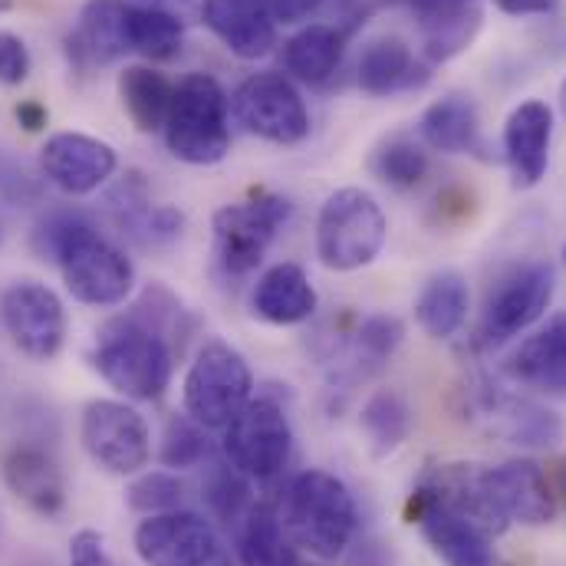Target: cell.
<instances>
[{"label": "cell", "mask_w": 566, "mask_h": 566, "mask_svg": "<svg viewBox=\"0 0 566 566\" xmlns=\"http://www.w3.org/2000/svg\"><path fill=\"white\" fill-rule=\"evenodd\" d=\"M33 248L60 264L66 290L90 306H119L136 283L133 261L80 211H56L33 231Z\"/></svg>", "instance_id": "6da1fadb"}, {"label": "cell", "mask_w": 566, "mask_h": 566, "mask_svg": "<svg viewBox=\"0 0 566 566\" xmlns=\"http://www.w3.org/2000/svg\"><path fill=\"white\" fill-rule=\"evenodd\" d=\"M90 359L93 369L126 399L155 402L171 382L175 343L129 310L103 323Z\"/></svg>", "instance_id": "7a4b0ae2"}, {"label": "cell", "mask_w": 566, "mask_h": 566, "mask_svg": "<svg viewBox=\"0 0 566 566\" xmlns=\"http://www.w3.org/2000/svg\"><path fill=\"white\" fill-rule=\"evenodd\" d=\"M281 521L290 541L319 560H336L356 537V497L329 471L310 468L296 474L283 494Z\"/></svg>", "instance_id": "3957f363"}, {"label": "cell", "mask_w": 566, "mask_h": 566, "mask_svg": "<svg viewBox=\"0 0 566 566\" xmlns=\"http://www.w3.org/2000/svg\"><path fill=\"white\" fill-rule=\"evenodd\" d=\"M165 145L178 161L218 165L231 151V99L208 73H191L175 86L165 119Z\"/></svg>", "instance_id": "277c9868"}, {"label": "cell", "mask_w": 566, "mask_h": 566, "mask_svg": "<svg viewBox=\"0 0 566 566\" xmlns=\"http://www.w3.org/2000/svg\"><path fill=\"white\" fill-rule=\"evenodd\" d=\"M389 238V221L382 205L363 188L333 191L316 218V254L329 271L369 268Z\"/></svg>", "instance_id": "5b68a950"}, {"label": "cell", "mask_w": 566, "mask_h": 566, "mask_svg": "<svg viewBox=\"0 0 566 566\" xmlns=\"http://www.w3.org/2000/svg\"><path fill=\"white\" fill-rule=\"evenodd\" d=\"M248 359L224 339H208L185 376V412L205 428H228L251 402Z\"/></svg>", "instance_id": "8992f818"}, {"label": "cell", "mask_w": 566, "mask_h": 566, "mask_svg": "<svg viewBox=\"0 0 566 566\" xmlns=\"http://www.w3.org/2000/svg\"><path fill=\"white\" fill-rule=\"evenodd\" d=\"M290 201L274 191H261L248 201L224 205L214 211V258L228 277H244L258 271L277 231L290 218Z\"/></svg>", "instance_id": "52a82bcc"}, {"label": "cell", "mask_w": 566, "mask_h": 566, "mask_svg": "<svg viewBox=\"0 0 566 566\" xmlns=\"http://www.w3.org/2000/svg\"><path fill=\"white\" fill-rule=\"evenodd\" d=\"M290 448H293V428L274 399L261 396L251 399L234 422L224 428V441L221 451L224 458L248 478L268 481L274 474H281L290 461Z\"/></svg>", "instance_id": "ba28073f"}, {"label": "cell", "mask_w": 566, "mask_h": 566, "mask_svg": "<svg viewBox=\"0 0 566 566\" xmlns=\"http://www.w3.org/2000/svg\"><path fill=\"white\" fill-rule=\"evenodd\" d=\"M234 119L258 139L274 145H296L310 136V113L290 76L254 73L248 76L231 99Z\"/></svg>", "instance_id": "9c48e42d"}, {"label": "cell", "mask_w": 566, "mask_h": 566, "mask_svg": "<svg viewBox=\"0 0 566 566\" xmlns=\"http://www.w3.org/2000/svg\"><path fill=\"white\" fill-rule=\"evenodd\" d=\"M551 300H554V268L547 261H527L514 268L488 296L478 326V343L501 346L514 339L547 313Z\"/></svg>", "instance_id": "30bf717a"}, {"label": "cell", "mask_w": 566, "mask_h": 566, "mask_svg": "<svg viewBox=\"0 0 566 566\" xmlns=\"http://www.w3.org/2000/svg\"><path fill=\"white\" fill-rule=\"evenodd\" d=\"M80 438L86 454L109 474H139L151 458L148 424L126 402L99 399L83 412Z\"/></svg>", "instance_id": "8fae6325"}, {"label": "cell", "mask_w": 566, "mask_h": 566, "mask_svg": "<svg viewBox=\"0 0 566 566\" xmlns=\"http://www.w3.org/2000/svg\"><path fill=\"white\" fill-rule=\"evenodd\" d=\"M0 319L13 339V346L30 359H53L63 349L66 313L60 296L36 281L10 283L0 293Z\"/></svg>", "instance_id": "7c38bea8"}, {"label": "cell", "mask_w": 566, "mask_h": 566, "mask_svg": "<svg viewBox=\"0 0 566 566\" xmlns=\"http://www.w3.org/2000/svg\"><path fill=\"white\" fill-rule=\"evenodd\" d=\"M136 554L145 566H205L218 554V534L195 511L151 514L136 527Z\"/></svg>", "instance_id": "4fadbf2b"}, {"label": "cell", "mask_w": 566, "mask_h": 566, "mask_svg": "<svg viewBox=\"0 0 566 566\" xmlns=\"http://www.w3.org/2000/svg\"><path fill=\"white\" fill-rule=\"evenodd\" d=\"M0 474L10 494L36 514L56 517L66 507V478L46 444L33 438L10 441L0 454Z\"/></svg>", "instance_id": "5bb4252c"}, {"label": "cell", "mask_w": 566, "mask_h": 566, "mask_svg": "<svg viewBox=\"0 0 566 566\" xmlns=\"http://www.w3.org/2000/svg\"><path fill=\"white\" fill-rule=\"evenodd\" d=\"M409 517H412V524H419L428 547L444 566H497L491 534H484L464 514L431 501L419 488L412 491Z\"/></svg>", "instance_id": "9a60e30c"}, {"label": "cell", "mask_w": 566, "mask_h": 566, "mask_svg": "<svg viewBox=\"0 0 566 566\" xmlns=\"http://www.w3.org/2000/svg\"><path fill=\"white\" fill-rule=\"evenodd\" d=\"M116 165L119 158L109 142L83 133H56L40 148L43 175L66 195H90L103 188L113 178Z\"/></svg>", "instance_id": "2e32d148"}, {"label": "cell", "mask_w": 566, "mask_h": 566, "mask_svg": "<svg viewBox=\"0 0 566 566\" xmlns=\"http://www.w3.org/2000/svg\"><path fill=\"white\" fill-rule=\"evenodd\" d=\"M484 481H488L491 501L507 517V524L521 521L527 527H541L557 517V501H554L551 481L537 461L517 458V461L484 468Z\"/></svg>", "instance_id": "e0dca14e"}, {"label": "cell", "mask_w": 566, "mask_h": 566, "mask_svg": "<svg viewBox=\"0 0 566 566\" xmlns=\"http://www.w3.org/2000/svg\"><path fill=\"white\" fill-rule=\"evenodd\" d=\"M468 416L488 422L491 431L524 448H551L564 438V422L551 409H541L527 399H514L494 389L471 392Z\"/></svg>", "instance_id": "ac0fdd59"}, {"label": "cell", "mask_w": 566, "mask_h": 566, "mask_svg": "<svg viewBox=\"0 0 566 566\" xmlns=\"http://www.w3.org/2000/svg\"><path fill=\"white\" fill-rule=\"evenodd\" d=\"M554 142V113L544 99L521 103L504 123V158L514 188H534L547 175Z\"/></svg>", "instance_id": "d6986e66"}, {"label": "cell", "mask_w": 566, "mask_h": 566, "mask_svg": "<svg viewBox=\"0 0 566 566\" xmlns=\"http://www.w3.org/2000/svg\"><path fill=\"white\" fill-rule=\"evenodd\" d=\"M129 53L126 36V3L123 0H90L80 10L76 27L66 36V56L80 73L116 63Z\"/></svg>", "instance_id": "ffe728a7"}, {"label": "cell", "mask_w": 566, "mask_h": 566, "mask_svg": "<svg viewBox=\"0 0 566 566\" xmlns=\"http://www.w3.org/2000/svg\"><path fill=\"white\" fill-rule=\"evenodd\" d=\"M201 23L238 60H261L277 43V23L261 0H201Z\"/></svg>", "instance_id": "44dd1931"}, {"label": "cell", "mask_w": 566, "mask_h": 566, "mask_svg": "<svg viewBox=\"0 0 566 566\" xmlns=\"http://www.w3.org/2000/svg\"><path fill=\"white\" fill-rule=\"evenodd\" d=\"M507 376L537 392L566 396V313H554L511 353Z\"/></svg>", "instance_id": "7402d4cb"}, {"label": "cell", "mask_w": 566, "mask_h": 566, "mask_svg": "<svg viewBox=\"0 0 566 566\" xmlns=\"http://www.w3.org/2000/svg\"><path fill=\"white\" fill-rule=\"evenodd\" d=\"M428 70L431 66L412 53L406 40L382 36L363 50L359 66H356V83L369 96H399V93L422 90L431 76Z\"/></svg>", "instance_id": "603a6c76"}, {"label": "cell", "mask_w": 566, "mask_h": 566, "mask_svg": "<svg viewBox=\"0 0 566 566\" xmlns=\"http://www.w3.org/2000/svg\"><path fill=\"white\" fill-rule=\"evenodd\" d=\"M109 208L116 214V224L123 228V234H129L133 241H139L142 248H161L171 244L181 228L185 218L178 208L171 205H155L139 181V175H133L129 181H123L113 195H109Z\"/></svg>", "instance_id": "cb8c5ba5"}, {"label": "cell", "mask_w": 566, "mask_h": 566, "mask_svg": "<svg viewBox=\"0 0 566 566\" xmlns=\"http://www.w3.org/2000/svg\"><path fill=\"white\" fill-rule=\"evenodd\" d=\"M251 306L274 326H296L316 313V290L300 264H274L254 283Z\"/></svg>", "instance_id": "d4e9b609"}, {"label": "cell", "mask_w": 566, "mask_h": 566, "mask_svg": "<svg viewBox=\"0 0 566 566\" xmlns=\"http://www.w3.org/2000/svg\"><path fill=\"white\" fill-rule=\"evenodd\" d=\"M419 136L428 148L444 155H478L484 151L481 142V116L471 96L448 93L444 99L431 103L419 119Z\"/></svg>", "instance_id": "484cf974"}, {"label": "cell", "mask_w": 566, "mask_h": 566, "mask_svg": "<svg viewBox=\"0 0 566 566\" xmlns=\"http://www.w3.org/2000/svg\"><path fill=\"white\" fill-rule=\"evenodd\" d=\"M346 40L349 33L343 27L310 23L283 43V70L306 86H323L329 76H336Z\"/></svg>", "instance_id": "4316f807"}, {"label": "cell", "mask_w": 566, "mask_h": 566, "mask_svg": "<svg viewBox=\"0 0 566 566\" xmlns=\"http://www.w3.org/2000/svg\"><path fill=\"white\" fill-rule=\"evenodd\" d=\"M234 547L241 566H300L281 514L271 504H251L234 524Z\"/></svg>", "instance_id": "83f0119b"}, {"label": "cell", "mask_w": 566, "mask_h": 566, "mask_svg": "<svg viewBox=\"0 0 566 566\" xmlns=\"http://www.w3.org/2000/svg\"><path fill=\"white\" fill-rule=\"evenodd\" d=\"M471 310V290L468 281L454 271H441L424 283L416 296V319L431 339H451Z\"/></svg>", "instance_id": "f1b7e54d"}, {"label": "cell", "mask_w": 566, "mask_h": 566, "mask_svg": "<svg viewBox=\"0 0 566 566\" xmlns=\"http://www.w3.org/2000/svg\"><path fill=\"white\" fill-rule=\"evenodd\" d=\"M119 96H123V106L139 133L165 129L171 96H175V86L168 83L165 73H158L151 66H126L119 76Z\"/></svg>", "instance_id": "f546056e"}, {"label": "cell", "mask_w": 566, "mask_h": 566, "mask_svg": "<svg viewBox=\"0 0 566 566\" xmlns=\"http://www.w3.org/2000/svg\"><path fill=\"white\" fill-rule=\"evenodd\" d=\"M126 36H129V53H139L145 60L165 63V60H175L181 53L185 23L175 20L171 13L126 3Z\"/></svg>", "instance_id": "4dcf8cb0"}, {"label": "cell", "mask_w": 566, "mask_h": 566, "mask_svg": "<svg viewBox=\"0 0 566 566\" xmlns=\"http://www.w3.org/2000/svg\"><path fill=\"white\" fill-rule=\"evenodd\" d=\"M481 23H484V10L481 3H464L451 13H441L434 20H424L422 23V53L428 60V66L434 63H448L454 56H461L474 36L481 33Z\"/></svg>", "instance_id": "1f68e13d"}, {"label": "cell", "mask_w": 566, "mask_h": 566, "mask_svg": "<svg viewBox=\"0 0 566 566\" xmlns=\"http://www.w3.org/2000/svg\"><path fill=\"white\" fill-rule=\"evenodd\" d=\"M359 424L369 438V448L376 458L392 454L396 448H402V441L412 431V409L406 402L402 392L396 389H379L376 396H369V402L363 406Z\"/></svg>", "instance_id": "d6a6232c"}, {"label": "cell", "mask_w": 566, "mask_h": 566, "mask_svg": "<svg viewBox=\"0 0 566 566\" xmlns=\"http://www.w3.org/2000/svg\"><path fill=\"white\" fill-rule=\"evenodd\" d=\"M201 497L208 504V511L234 527L241 521V514L251 507V488H248V474H241L228 458L224 461H211L208 464V474L201 481Z\"/></svg>", "instance_id": "836d02e7"}, {"label": "cell", "mask_w": 566, "mask_h": 566, "mask_svg": "<svg viewBox=\"0 0 566 566\" xmlns=\"http://www.w3.org/2000/svg\"><path fill=\"white\" fill-rule=\"evenodd\" d=\"M431 161L424 151L422 142L409 139V136H392L382 142L373 155V175L392 188H416L422 185Z\"/></svg>", "instance_id": "e575fe53"}, {"label": "cell", "mask_w": 566, "mask_h": 566, "mask_svg": "<svg viewBox=\"0 0 566 566\" xmlns=\"http://www.w3.org/2000/svg\"><path fill=\"white\" fill-rule=\"evenodd\" d=\"M211 454V444H208V434H205V424H198L188 412L185 416H175L168 428H165V438H161V464L165 468H198L205 458Z\"/></svg>", "instance_id": "d590c367"}, {"label": "cell", "mask_w": 566, "mask_h": 566, "mask_svg": "<svg viewBox=\"0 0 566 566\" xmlns=\"http://www.w3.org/2000/svg\"><path fill=\"white\" fill-rule=\"evenodd\" d=\"M126 501L133 511H139L145 517L151 514H168V511H178L181 501H185V484L168 474V471H148L136 478L126 491Z\"/></svg>", "instance_id": "8d00e7d4"}, {"label": "cell", "mask_w": 566, "mask_h": 566, "mask_svg": "<svg viewBox=\"0 0 566 566\" xmlns=\"http://www.w3.org/2000/svg\"><path fill=\"white\" fill-rule=\"evenodd\" d=\"M402 336H406V329L396 316H386V313L369 316L356 333V359L382 366L402 346Z\"/></svg>", "instance_id": "74e56055"}, {"label": "cell", "mask_w": 566, "mask_h": 566, "mask_svg": "<svg viewBox=\"0 0 566 566\" xmlns=\"http://www.w3.org/2000/svg\"><path fill=\"white\" fill-rule=\"evenodd\" d=\"M30 76V50L27 43L10 33L0 30V83L3 86H20Z\"/></svg>", "instance_id": "f35d334b"}, {"label": "cell", "mask_w": 566, "mask_h": 566, "mask_svg": "<svg viewBox=\"0 0 566 566\" xmlns=\"http://www.w3.org/2000/svg\"><path fill=\"white\" fill-rule=\"evenodd\" d=\"M70 566H119L109 551H106V537L96 531H80L70 541Z\"/></svg>", "instance_id": "ab89813d"}, {"label": "cell", "mask_w": 566, "mask_h": 566, "mask_svg": "<svg viewBox=\"0 0 566 566\" xmlns=\"http://www.w3.org/2000/svg\"><path fill=\"white\" fill-rule=\"evenodd\" d=\"M274 23H300L319 10L323 0H261Z\"/></svg>", "instance_id": "60d3db41"}, {"label": "cell", "mask_w": 566, "mask_h": 566, "mask_svg": "<svg viewBox=\"0 0 566 566\" xmlns=\"http://www.w3.org/2000/svg\"><path fill=\"white\" fill-rule=\"evenodd\" d=\"M126 3H136V7H151V10H161V13H171L175 20H181L185 27L201 20V0H126Z\"/></svg>", "instance_id": "b9f144b4"}, {"label": "cell", "mask_w": 566, "mask_h": 566, "mask_svg": "<svg viewBox=\"0 0 566 566\" xmlns=\"http://www.w3.org/2000/svg\"><path fill=\"white\" fill-rule=\"evenodd\" d=\"M13 116H17V123H20L27 133H40V129L46 126V119H50L46 106H43V103H36V99H23V103H17Z\"/></svg>", "instance_id": "7bdbcfd3"}, {"label": "cell", "mask_w": 566, "mask_h": 566, "mask_svg": "<svg viewBox=\"0 0 566 566\" xmlns=\"http://www.w3.org/2000/svg\"><path fill=\"white\" fill-rule=\"evenodd\" d=\"M511 17H534V13H554L560 0H494Z\"/></svg>", "instance_id": "ee69618b"}, {"label": "cell", "mask_w": 566, "mask_h": 566, "mask_svg": "<svg viewBox=\"0 0 566 566\" xmlns=\"http://www.w3.org/2000/svg\"><path fill=\"white\" fill-rule=\"evenodd\" d=\"M205 566H234V564H231V557H228V554L218 547V554H214V557H211V560H208Z\"/></svg>", "instance_id": "f6af8a7d"}, {"label": "cell", "mask_w": 566, "mask_h": 566, "mask_svg": "<svg viewBox=\"0 0 566 566\" xmlns=\"http://www.w3.org/2000/svg\"><path fill=\"white\" fill-rule=\"evenodd\" d=\"M560 488H564V494H566V458L560 461Z\"/></svg>", "instance_id": "bcb514c9"}, {"label": "cell", "mask_w": 566, "mask_h": 566, "mask_svg": "<svg viewBox=\"0 0 566 566\" xmlns=\"http://www.w3.org/2000/svg\"><path fill=\"white\" fill-rule=\"evenodd\" d=\"M560 113L566 116V80H564V86H560Z\"/></svg>", "instance_id": "7dc6e473"}, {"label": "cell", "mask_w": 566, "mask_h": 566, "mask_svg": "<svg viewBox=\"0 0 566 566\" xmlns=\"http://www.w3.org/2000/svg\"><path fill=\"white\" fill-rule=\"evenodd\" d=\"M10 3H13V0H0V13H7V10H10Z\"/></svg>", "instance_id": "c3c4849f"}, {"label": "cell", "mask_w": 566, "mask_h": 566, "mask_svg": "<svg viewBox=\"0 0 566 566\" xmlns=\"http://www.w3.org/2000/svg\"><path fill=\"white\" fill-rule=\"evenodd\" d=\"M564 258H566V248H564Z\"/></svg>", "instance_id": "681fc988"}, {"label": "cell", "mask_w": 566, "mask_h": 566, "mask_svg": "<svg viewBox=\"0 0 566 566\" xmlns=\"http://www.w3.org/2000/svg\"><path fill=\"white\" fill-rule=\"evenodd\" d=\"M0 238H3V234H0Z\"/></svg>", "instance_id": "f907efd6"}]
</instances>
